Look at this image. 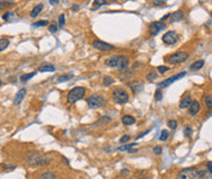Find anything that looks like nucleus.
I'll list each match as a JSON object with an SVG mask.
<instances>
[{
  "instance_id": "f257e3e1",
  "label": "nucleus",
  "mask_w": 212,
  "mask_h": 179,
  "mask_svg": "<svg viewBox=\"0 0 212 179\" xmlns=\"http://www.w3.org/2000/svg\"><path fill=\"white\" fill-rule=\"evenodd\" d=\"M128 62H129L128 57H126V56H119V55L112 56V57L107 59L105 61L106 66L117 68V70H119V71H126V70L128 68Z\"/></svg>"
},
{
  "instance_id": "f03ea898",
  "label": "nucleus",
  "mask_w": 212,
  "mask_h": 179,
  "mask_svg": "<svg viewBox=\"0 0 212 179\" xmlns=\"http://www.w3.org/2000/svg\"><path fill=\"white\" fill-rule=\"evenodd\" d=\"M205 177V174L200 171H198L196 168H184L178 173V179H203Z\"/></svg>"
},
{
  "instance_id": "7ed1b4c3",
  "label": "nucleus",
  "mask_w": 212,
  "mask_h": 179,
  "mask_svg": "<svg viewBox=\"0 0 212 179\" xmlns=\"http://www.w3.org/2000/svg\"><path fill=\"white\" fill-rule=\"evenodd\" d=\"M85 94V89L83 87H76L67 94V102L68 104H74L76 101L81 100Z\"/></svg>"
},
{
  "instance_id": "20e7f679",
  "label": "nucleus",
  "mask_w": 212,
  "mask_h": 179,
  "mask_svg": "<svg viewBox=\"0 0 212 179\" xmlns=\"http://www.w3.org/2000/svg\"><path fill=\"white\" fill-rule=\"evenodd\" d=\"M87 102H88V106L92 109H100L101 106L105 105L106 100L101 95H92L90 97H88Z\"/></svg>"
},
{
  "instance_id": "39448f33",
  "label": "nucleus",
  "mask_w": 212,
  "mask_h": 179,
  "mask_svg": "<svg viewBox=\"0 0 212 179\" xmlns=\"http://www.w3.org/2000/svg\"><path fill=\"white\" fill-rule=\"evenodd\" d=\"M112 96H113L115 101L118 104H126L128 101V94L122 88H116L112 91Z\"/></svg>"
},
{
  "instance_id": "423d86ee",
  "label": "nucleus",
  "mask_w": 212,
  "mask_h": 179,
  "mask_svg": "<svg viewBox=\"0 0 212 179\" xmlns=\"http://www.w3.org/2000/svg\"><path fill=\"white\" fill-rule=\"evenodd\" d=\"M188 54L184 52V51H179V52H176L173 55H171L168 57V62L169 63H180V62H184L187 59H188Z\"/></svg>"
},
{
  "instance_id": "0eeeda50",
  "label": "nucleus",
  "mask_w": 212,
  "mask_h": 179,
  "mask_svg": "<svg viewBox=\"0 0 212 179\" xmlns=\"http://www.w3.org/2000/svg\"><path fill=\"white\" fill-rule=\"evenodd\" d=\"M185 74H187L185 72H180V73H178V74H176V76H172V77H169L168 79H165V81H162L161 83H157V87H159V89H160V88H165V87H168L169 84L174 83L176 81H178V79L183 78V77H184Z\"/></svg>"
},
{
  "instance_id": "6e6552de",
  "label": "nucleus",
  "mask_w": 212,
  "mask_h": 179,
  "mask_svg": "<svg viewBox=\"0 0 212 179\" xmlns=\"http://www.w3.org/2000/svg\"><path fill=\"white\" fill-rule=\"evenodd\" d=\"M162 40H163L165 44L173 45V44L177 43V40H178V36H177V33H176L174 31H168L166 34H163Z\"/></svg>"
},
{
  "instance_id": "1a4fd4ad",
  "label": "nucleus",
  "mask_w": 212,
  "mask_h": 179,
  "mask_svg": "<svg viewBox=\"0 0 212 179\" xmlns=\"http://www.w3.org/2000/svg\"><path fill=\"white\" fill-rule=\"evenodd\" d=\"M93 46L98 50H101V51H110V50H113L115 46L112 44H108L106 42H103V40H95L93 43Z\"/></svg>"
},
{
  "instance_id": "9d476101",
  "label": "nucleus",
  "mask_w": 212,
  "mask_h": 179,
  "mask_svg": "<svg viewBox=\"0 0 212 179\" xmlns=\"http://www.w3.org/2000/svg\"><path fill=\"white\" fill-rule=\"evenodd\" d=\"M163 28H166V25H163V23H161V22H154V23L150 25L149 32H150L151 36H156L160 31H162Z\"/></svg>"
},
{
  "instance_id": "9b49d317",
  "label": "nucleus",
  "mask_w": 212,
  "mask_h": 179,
  "mask_svg": "<svg viewBox=\"0 0 212 179\" xmlns=\"http://www.w3.org/2000/svg\"><path fill=\"white\" fill-rule=\"evenodd\" d=\"M128 87L132 89V91L134 93V94H137V93H140L142 90H143V83L142 82H139V81H133V82H129L128 83Z\"/></svg>"
},
{
  "instance_id": "f8f14e48",
  "label": "nucleus",
  "mask_w": 212,
  "mask_h": 179,
  "mask_svg": "<svg viewBox=\"0 0 212 179\" xmlns=\"http://www.w3.org/2000/svg\"><path fill=\"white\" fill-rule=\"evenodd\" d=\"M191 102H193V100H191L190 95H185V96L180 100V102H179V107H180V109H188V107H190Z\"/></svg>"
},
{
  "instance_id": "ddd939ff",
  "label": "nucleus",
  "mask_w": 212,
  "mask_h": 179,
  "mask_svg": "<svg viewBox=\"0 0 212 179\" xmlns=\"http://www.w3.org/2000/svg\"><path fill=\"white\" fill-rule=\"evenodd\" d=\"M25 95H26V89H25V88L18 90V93L16 94V96H15V99H13V104H15V105H20V104L22 102Z\"/></svg>"
},
{
  "instance_id": "4468645a",
  "label": "nucleus",
  "mask_w": 212,
  "mask_h": 179,
  "mask_svg": "<svg viewBox=\"0 0 212 179\" xmlns=\"http://www.w3.org/2000/svg\"><path fill=\"white\" fill-rule=\"evenodd\" d=\"M199 111H200V104L198 101H193L190 107H189V115L190 116H195V115H198Z\"/></svg>"
},
{
  "instance_id": "2eb2a0df",
  "label": "nucleus",
  "mask_w": 212,
  "mask_h": 179,
  "mask_svg": "<svg viewBox=\"0 0 212 179\" xmlns=\"http://www.w3.org/2000/svg\"><path fill=\"white\" fill-rule=\"evenodd\" d=\"M38 71L39 72H54L55 71V66L51 65V63H42L38 67Z\"/></svg>"
},
{
  "instance_id": "dca6fc26",
  "label": "nucleus",
  "mask_w": 212,
  "mask_h": 179,
  "mask_svg": "<svg viewBox=\"0 0 212 179\" xmlns=\"http://www.w3.org/2000/svg\"><path fill=\"white\" fill-rule=\"evenodd\" d=\"M122 123L126 124V126H132L135 123V118L133 116H129V115H126L122 117Z\"/></svg>"
},
{
  "instance_id": "f3484780",
  "label": "nucleus",
  "mask_w": 212,
  "mask_h": 179,
  "mask_svg": "<svg viewBox=\"0 0 212 179\" xmlns=\"http://www.w3.org/2000/svg\"><path fill=\"white\" fill-rule=\"evenodd\" d=\"M43 7H44V6H43V4H38V5H36V6H34V9L31 11V17H33V18H34V17H37V16L40 13V11L43 10Z\"/></svg>"
},
{
  "instance_id": "a211bd4d",
  "label": "nucleus",
  "mask_w": 212,
  "mask_h": 179,
  "mask_svg": "<svg viewBox=\"0 0 212 179\" xmlns=\"http://www.w3.org/2000/svg\"><path fill=\"white\" fill-rule=\"evenodd\" d=\"M169 18H171V22H176V21H180L183 18V12L182 11H177L174 13H171L169 15Z\"/></svg>"
},
{
  "instance_id": "6ab92c4d",
  "label": "nucleus",
  "mask_w": 212,
  "mask_h": 179,
  "mask_svg": "<svg viewBox=\"0 0 212 179\" xmlns=\"http://www.w3.org/2000/svg\"><path fill=\"white\" fill-rule=\"evenodd\" d=\"M204 63H205V61L204 60H199V61H196L194 65H191V70L193 71H198V70H200V68H203L204 67Z\"/></svg>"
},
{
  "instance_id": "aec40b11",
  "label": "nucleus",
  "mask_w": 212,
  "mask_h": 179,
  "mask_svg": "<svg viewBox=\"0 0 212 179\" xmlns=\"http://www.w3.org/2000/svg\"><path fill=\"white\" fill-rule=\"evenodd\" d=\"M137 145V143H132V144H127V145H123V146H121V147H118L117 149V151H131L134 146Z\"/></svg>"
},
{
  "instance_id": "412c9836",
  "label": "nucleus",
  "mask_w": 212,
  "mask_h": 179,
  "mask_svg": "<svg viewBox=\"0 0 212 179\" xmlns=\"http://www.w3.org/2000/svg\"><path fill=\"white\" fill-rule=\"evenodd\" d=\"M73 78V73H70V74H63V76H60L57 78V83H62V82H66V81H70Z\"/></svg>"
},
{
  "instance_id": "4be33fe9",
  "label": "nucleus",
  "mask_w": 212,
  "mask_h": 179,
  "mask_svg": "<svg viewBox=\"0 0 212 179\" xmlns=\"http://www.w3.org/2000/svg\"><path fill=\"white\" fill-rule=\"evenodd\" d=\"M9 44H10V42L7 38H0V51L5 50L9 46Z\"/></svg>"
},
{
  "instance_id": "5701e85b",
  "label": "nucleus",
  "mask_w": 212,
  "mask_h": 179,
  "mask_svg": "<svg viewBox=\"0 0 212 179\" xmlns=\"http://www.w3.org/2000/svg\"><path fill=\"white\" fill-rule=\"evenodd\" d=\"M36 73H37V72H32V73H29V74H23V76H21V77H20V81H21L22 83H26V82H27V81H29L32 77H34V76H36Z\"/></svg>"
},
{
  "instance_id": "b1692460",
  "label": "nucleus",
  "mask_w": 212,
  "mask_h": 179,
  "mask_svg": "<svg viewBox=\"0 0 212 179\" xmlns=\"http://www.w3.org/2000/svg\"><path fill=\"white\" fill-rule=\"evenodd\" d=\"M168 136H169V132L168 131H166V129L161 131V135H160V140L161 141H166L168 139Z\"/></svg>"
},
{
  "instance_id": "393cba45",
  "label": "nucleus",
  "mask_w": 212,
  "mask_h": 179,
  "mask_svg": "<svg viewBox=\"0 0 212 179\" xmlns=\"http://www.w3.org/2000/svg\"><path fill=\"white\" fill-rule=\"evenodd\" d=\"M40 178L42 179H56V174L50 173V172H45V173H43V174L40 176Z\"/></svg>"
},
{
  "instance_id": "a878e982",
  "label": "nucleus",
  "mask_w": 212,
  "mask_h": 179,
  "mask_svg": "<svg viewBox=\"0 0 212 179\" xmlns=\"http://www.w3.org/2000/svg\"><path fill=\"white\" fill-rule=\"evenodd\" d=\"M205 104H206L207 109H212V95L205 96Z\"/></svg>"
},
{
  "instance_id": "bb28decb",
  "label": "nucleus",
  "mask_w": 212,
  "mask_h": 179,
  "mask_svg": "<svg viewBox=\"0 0 212 179\" xmlns=\"http://www.w3.org/2000/svg\"><path fill=\"white\" fill-rule=\"evenodd\" d=\"M157 78V74L153 71V72H150L149 74H148V77H146V79H148V82H155V79Z\"/></svg>"
},
{
  "instance_id": "cd10ccee",
  "label": "nucleus",
  "mask_w": 212,
  "mask_h": 179,
  "mask_svg": "<svg viewBox=\"0 0 212 179\" xmlns=\"http://www.w3.org/2000/svg\"><path fill=\"white\" fill-rule=\"evenodd\" d=\"M45 25H48V21H47V20H43V21L34 22V23H33V27L37 28V27H43V26H45Z\"/></svg>"
},
{
  "instance_id": "c85d7f7f",
  "label": "nucleus",
  "mask_w": 212,
  "mask_h": 179,
  "mask_svg": "<svg viewBox=\"0 0 212 179\" xmlns=\"http://www.w3.org/2000/svg\"><path fill=\"white\" fill-rule=\"evenodd\" d=\"M112 83H113V78H111L110 76H106L105 78H104V86H105V87L111 86Z\"/></svg>"
},
{
  "instance_id": "c756f323",
  "label": "nucleus",
  "mask_w": 212,
  "mask_h": 179,
  "mask_svg": "<svg viewBox=\"0 0 212 179\" xmlns=\"http://www.w3.org/2000/svg\"><path fill=\"white\" fill-rule=\"evenodd\" d=\"M65 26V15L63 13H61L60 15V17H59V27H63Z\"/></svg>"
},
{
  "instance_id": "7c9ffc66",
  "label": "nucleus",
  "mask_w": 212,
  "mask_h": 179,
  "mask_svg": "<svg viewBox=\"0 0 212 179\" xmlns=\"http://www.w3.org/2000/svg\"><path fill=\"white\" fill-rule=\"evenodd\" d=\"M168 127H169L171 129H176V128H177V121H174V120L168 121Z\"/></svg>"
},
{
  "instance_id": "2f4dec72",
  "label": "nucleus",
  "mask_w": 212,
  "mask_h": 179,
  "mask_svg": "<svg viewBox=\"0 0 212 179\" xmlns=\"http://www.w3.org/2000/svg\"><path fill=\"white\" fill-rule=\"evenodd\" d=\"M161 99H162V91H161V89H157L155 91V100L160 101Z\"/></svg>"
},
{
  "instance_id": "473e14b6",
  "label": "nucleus",
  "mask_w": 212,
  "mask_h": 179,
  "mask_svg": "<svg viewBox=\"0 0 212 179\" xmlns=\"http://www.w3.org/2000/svg\"><path fill=\"white\" fill-rule=\"evenodd\" d=\"M13 16V13L12 12H5L4 13V16H2V18H4V21H9L11 17Z\"/></svg>"
},
{
  "instance_id": "72a5a7b5",
  "label": "nucleus",
  "mask_w": 212,
  "mask_h": 179,
  "mask_svg": "<svg viewBox=\"0 0 212 179\" xmlns=\"http://www.w3.org/2000/svg\"><path fill=\"white\" fill-rule=\"evenodd\" d=\"M169 68L167 67V66H159L157 67V71H159L160 73H165V72H167Z\"/></svg>"
},
{
  "instance_id": "f704fd0d",
  "label": "nucleus",
  "mask_w": 212,
  "mask_h": 179,
  "mask_svg": "<svg viewBox=\"0 0 212 179\" xmlns=\"http://www.w3.org/2000/svg\"><path fill=\"white\" fill-rule=\"evenodd\" d=\"M49 31H50L51 33H55V32L57 31V25H55V23H51V25L49 26Z\"/></svg>"
},
{
  "instance_id": "c9c22d12",
  "label": "nucleus",
  "mask_w": 212,
  "mask_h": 179,
  "mask_svg": "<svg viewBox=\"0 0 212 179\" xmlns=\"http://www.w3.org/2000/svg\"><path fill=\"white\" fill-rule=\"evenodd\" d=\"M184 135L185 136H190L191 135V128L190 127H185L184 128Z\"/></svg>"
},
{
  "instance_id": "e433bc0d",
  "label": "nucleus",
  "mask_w": 212,
  "mask_h": 179,
  "mask_svg": "<svg viewBox=\"0 0 212 179\" xmlns=\"http://www.w3.org/2000/svg\"><path fill=\"white\" fill-rule=\"evenodd\" d=\"M94 5H95V7H100V6H103V5H106V1H94Z\"/></svg>"
},
{
  "instance_id": "4c0bfd02",
  "label": "nucleus",
  "mask_w": 212,
  "mask_h": 179,
  "mask_svg": "<svg viewBox=\"0 0 212 179\" xmlns=\"http://www.w3.org/2000/svg\"><path fill=\"white\" fill-rule=\"evenodd\" d=\"M161 151H162V147H161V146H155V147H154V154L160 155V154H161Z\"/></svg>"
},
{
  "instance_id": "58836bf2",
  "label": "nucleus",
  "mask_w": 212,
  "mask_h": 179,
  "mask_svg": "<svg viewBox=\"0 0 212 179\" xmlns=\"http://www.w3.org/2000/svg\"><path fill=\"white\" fill-rule=\"evenodd\" d=\"M129 139H131V136H129V135H123V136L121 138V140H119V141L124 144V143H126V141H128Z\"/></svg>"
},
{
  "instance_id": "ea45409f",
  "label": "nucleus",
  "mask_w": 212,
  "mask_h": 179,
  "mask_svg": "<svg viewBox=\"0 0 212 179\" xmlns=\"http://www.w3.org/2000/svg\"><path fill=\"white\" fill-rule=\"evenodd\" d=\"M207 169L210 171V173H212V162H209V163H207Z\"/></svg>"
},
{
  "instance_id": "a19ab883",
  "label": "nucleus",
  "mask_w": 212,
  "mask_h": 179,
  "mask_svg": "<svg viewBox=\"0 0 212 179\" xmlns=\"http://www.w3.org/2000/svg\"><path fill=\"white\" fill-rule=\"evenodd\" d=\"M72 10H73V11H78V10H79V6L76 4V5H73V6H72Z\"/></svg>"
},
{
  "instance_id": "79ce46f5",
  "label": "nucleus",
  "mask_w": 212,
  "mask_h": 179,
  "mask_svg": "<svg viewBox=\"0 0 212 179\" xmlns=\"http://www.w3.org/2000/svg\"><path fill=\"white\" fill-rule=\"evenodd\" d=\"M154 4H156V5H165V1H159V0H156V1H154Z\"/></svg>"
},
{
  "instance_id": "37998d69",
  "label": "nucleus",
  "mask_w": 212,
  "mask_h": 179,
  "mask_svg": "<svg viewBox=\"0 0 212 179\" xmlns=\"http://www.w3.org/2000/svg\"><path fill=\"white\" fill-rule=\"evenodd\" d=\"M50 4H51V5H54V4H59V0H51Z\"/></svg>"
},
{
  "instance_id": "c03bdc74",
  "label": "nucleus",
  "mask_w": 212,
  "mask_h": 179,
  "mask_svg": "<svg viewBox=\"0 0 212 179\" xmlns=\"http://www.w3.org/2000/svg\"><path fill=\"white\" fill-rule=\"evenodd\" d=\"M1 84H2V82H1V79H0V86H1Z\"/></svg>"
},
{
  "instance_id": "a18cd8bd",
  "label": "nucleus",
  "mask_w": 212,
  "mask_h": 179,
  "mask_svg": "<svg viewBox=\"0 0 212 179\" xmlns=\"http://www.w3.org/2000/svg\"><path fill=\"white\" fill-rule=\"evenodd\" d=\"M0 10H1V4H0Z\"/></svg>"
},
{
  "instance_id": "49530a36",
  "label": "nucleus",
  "mask_w": 212,
  "mask_h": 179,
  "mask_svg": "<svg viewBox=\"0 0 212 179\" xmlns=\"http://www.w3.org/2000/svg\"><path fill=\"white\" fill-rule=\"evenodd\" d=\"M211 17H212V12H211Z\"/></svg>"
}]
</instances>
